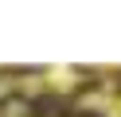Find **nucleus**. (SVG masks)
I'll list each match as a JSON object with an SVG mask.
<instances>
[{
  "label": "nucleus",
  "instance_id": "nucleus-1",
  "mask_svg": "<svg viewBox=\"0 0 121 117\" xmlns=\"http://www.w3.org/2000/svg\"><path fill=\"white\" fill-rule=\"evenodd\" d=\"M31 117H66V105L59 98H39L35 109H31Z\"/></svg>",
  "mask_w": 121,
  "mask_h": 117
}]
</instances>
